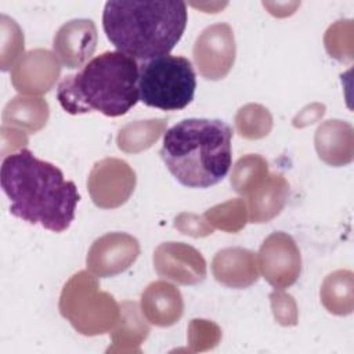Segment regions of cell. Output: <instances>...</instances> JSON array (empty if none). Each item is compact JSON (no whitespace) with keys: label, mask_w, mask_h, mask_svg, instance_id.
Segmentation results:
<instances>
[{"label":"cell","mask_w":354,"mask_h":354,"mask_svg":"<svg viewBox=\"0 0 354 354\" xmlns=\"http://www.w3.org/2000/svg\"><path fill=\"white\" fill-rule=\"evenodd\" d=\"M0 183L10 199V213L53 232L69 228L80 199L73 181L55 165L24 148L3 159Z\"/></svg>","instance_id":"1"},{"label":"cell","mask_w":354,"mask_h":354,"mask_svg":"<svg viewBox=\"0 0 354 354\" xmlns=\"http://www.w3.org/2000/svg\"><path fill=\"white\" fill-rule=\"evenodd\" d=\"M187 4L177 0L106 1L102 28L108 40L131 58L149 61L167 55L187 26Z\"/></svg>","instance_id":"2"},{"label":"cell","mask_w":354,"mask_h":354,"mask_svg":"<svg viewBox=\"0 0 354 354\" xmlns=\"http://www.w3.org/2000/svg\"><path fill=\"white\" fill-rule=\"evenodd\" d=\"M231 138L232 129L225 122L189 118L165 133L159 155L184 187L209 188L230 171Z\"/></svg>","instance_id":"3"},{"label":"cell","mask_w":354,"mask_h":354,"mask_svg":"<svg viewBox=\"0 0 354 354\" xmlns=\"http://www.w3.org/2000/svg\"><path fill=\"white\" fill-rule=\"evenodd\" d=\"M140 65L120 51L91 58L77 73L65 76L57 100L71 115L97 111L109 118L126 115L138 101Z\"/></svg>","instance_id":"4"},{"label":"cell","mask_w":354,"mask_h":354,"mask_svg":"<svg viewBox=\"0 0 354 354\" xmlns=\"http://www.w3.org/2000/svg\"><path fill=\"white\" fill-rule=\"evenodd\" d=\"M58 308L73 329L84 336L111 332L120 318V304L112 295L100 289L90 271H79L64 285Z\"/></svg>","instance_id":"5"},{"label":"cell","mask_w":354,"mask_h":354,"mask_svg":"<svg viewBox=\"0 0 354 354\" xmlns=\"http://www.w3.org/2000/svg\"><path fill=\"white\" fill-rule=\"evenodd\" d=\"M196 76L185 57L162 55L140 66V101L162 111H178L194 100Z\"/></svg>","instance_id":"6"},{"label":"cell","mask_w":354,"mask_h":354,"mask_svg":"<svg viewBox=\"0 0 354 354\" xmlns=\"http://www.w3.org/2000/svg\"><path fill=\"white\" fill-rule=\"evenodd\" d=\"M136 183V171L126 160L105 158L94 163L87 178V189L97 207L116 209L129 201Z\"/></svg>","instance_id":"7"},{"label":"cell","mask_w":354,"mask_h":354,"mask_svg":"<svg viewBox=\"0 0 354 354\" xmlns=\"http://www.w3.org/2000/svg\"><path fill=\"white\" fill-rule=\"evenodd\" d=\"M264 279L275 289L292 286L301 272V256L295 239L282 231L268 235L256 256Z\"/></svg>","instance_id":"8"},{"label":"cell","mask_w":354,"mask_h":354,"mask_svg":"<svg viewBox=\"0 0 354 354\" xmlns=\"http://www.w3.org/2000/svg\"><path fill=\"white\" fill-rule=\"evenodd\" d=\"M192 55L205 79L220 80L225 77L234 66L236 55L232 28L225 22L205 28L195 40Z\"/></svg>","instance_id":"9"},{"label":"cell","mask_w":354,"mask_h":354,"mask_svg":"<svg viewBox=\"0 0 354 354\" xmlns=\"http://www.w3.org/2000/svg\"><path fill=\"white\" fill-rule=\"evenodd\" d=\"M140 254L138 241L126 232H108L88 249L87 270L100 278L115 277L129 270Z\"/></svg>","instance_id":"10"},{"label":"cell","mask_w":354,"mask_h":354,"mask_svg":"<svg viewBox=\"0 0 354 354\" xmlns=\"http://www.w3.org/2000/svg\"><path fill=\"white\" fill-rule=\"evenodd\" d=\"M153 268L165 279L178 285H198L207 274L206 260L184 242H163L153 252Z\"/></svg>","instance_id":"11"},{"label":"cell","mask_w":354,"mask_h":354,"mask_svg":"<svg viewBox=\"0 0 354 354\" xmlns=\"http://www.w3.org/2000/svg\"><path fill=\"white\" fill-rule=\"evenodd\" d=\"M61 73V62L54 53L46 48H35L24 54L11 68L14 88L25 95H41L48 93Z\"/></svg>","instance_id":"12"},{"label":"cell","mask_w":354,"mask_h":354,"mask_svg":"<svg viewBox=\"0 0 354 354\" xmlns=\"http://www.w3.org/2000/svg\"><path fill=\"white\" fill-rule=\"evenodd\" d=\"M97 40V28L91 19H71L54 35V54L64 66L69 69L82 68L94 54Z\"/></svg>","instance_id":"13"},{"label":"cell","mask_w":354,"mask_h":354,"mask_svg":"<svg viewBox=\"0 0 354 354\" xmlns=\"http://www.w3.org/2000/svg\"><path fill=\"white\" fill-rule=\"evenodd\" d=\"M212 272L217 282L234 289L252 286L260 275L254 253L239 246L218 250L212 261Z\"/></svg>","instance_id":"14"},{"label":"cell","mask_w":354,"mask_h":354,"mask_svg":"<svg viewBox=\"0 0 354 354\" xmlns=\"http://www.w3.org/2000/svg\"><path fill=\"white\" fill-rule=\"evenodd\" d=\"M140 308L149 324L167 328L177 324L183 317L184 300L173 283L153 281L144 289Z\"/></svg>","instance_id":"15"},{"label":"cell","mask_w":354,"mask_h":354,"mask_svg":"<svg viewBox=\"0 0 354 354\" xmlns=\"http://www.w3.org/2000/svg\"><path fill=\"white\" fill-rule=\"evenodd\" d=\"M318 158L329 166H346L354 158V130L344 120L330 119L318 126L314 136Z\"/></svg>","instance_id":"16"},{"label":"cell","mask_w":354,"mask_h":354,"mask_svg":"<svg viewBox=\"0 0 354 354\" xmlns=\"http://www.w3.org/2000/svg\"><path fill=\"white\" fill-rule=\"evenodd\" d=\"M289 183L282 174H268L266 181L248 195V216L250 223H267L277 217L286 205Z\"/></svg>","instance_id":"17"},{"label":"cell","mask_w":354,"mask_h":354,"mask_svg":"<svg viewBox=\"0 0 354 354\" xmlns=\"http://www.w3.org/2000/svg\"><path fill=\"white\" fill-rule=\"evenodd\" d=\"M149 326L136 301L120 304V318L111 330L113 346L106 351H140L138 346L147 339Z\"/></svg>","instance_id":"18"},{"label":"cell","mask_w":354,"mask_h":354,"mask_svg":"<svg viewBox=\"0 0 354 354\" xmlns=\"http://www.w3.org/2000/svg\"><path fill=\"white\" fill-rule=\"evenodd\" d=\"M50 116L48 104L40 97L17 95L7 102L3 109V124L36 133L41 130Z\"/></svg>","instance_id":"19"},{"label":"cell","mask_w":354,"mask_h":354,"mask_svg":"<svg viewBox=\"0 0 354 354\" xmlns=\"http://www.w3.org/2000/svg\"><path fill=\"white\" fill-rule=\"evenodd\" d=\"M322 306L335 315H348L354 308V281L350 270L329 274L319 290Z\"/></svg>","instance_id":"20"},{"label":"cell","mask_w":354,"mask_h":354,"mask_svg":"<svg viewBox=\"0 0 354 354\" xmlns=\"http://www.w3.org/2000/svg\"><path fill=\"white\" fill-rule=\"evenodd\" d=\"M165 119L136 120L123 126L116 137L118 148L127 153H138L151 148L165 133Z\"/></svg>","instance_id":"21"},{"label":"cell","mask_w":354,"mask_h":354,"mask_svg":"<svg viewBox=\"0 0 354 354\" xmlns=\"http://www.w3.org/2000/svg\"><path fill=\"white\" fill-rule=\"evenodd\" d=\"M268 174L267 160L257 153H248L232 167L231 185L235 192L248 196L266 181Z\"/></svg>","instance_id":"22"},{"label":"cell","mask_w":354,"mask_h":354,"mask_svg":"<svg viewBox=\"0 0 354 354\" xmlns=\"http://www.w3.org/2000/svg\"><path fill=\"white\" fill-rule=\"evenodd\" d=\"M235 129L246 140H260L270 134L272 129V116L270 111L260 104H246L235 115Z\"/></svg>","instance_id":"23"},{"label":"cell","mask_w":354,"mask_h":354,"mask_svg":"<svg viewBox=\"0 0 354 354\" xmlns=\"http://www.w3.org/2000/svg\"><path fill=\"white\" fill-rule=\"evenodd\" d=\"M213 228L225 232H239L248 223V206L241 198L228 199L207 209L203 214Z\"/></svg>","instance_id":"24"},{"label":"cell","mask_w":354,"mask_h":354,"mask_svg":"<svg viewBox=\"0 0 354 354\" xmlns=\"http://www.w3.org/2000/svg\"><path fill=\"white\" fill-rule=\"evenodd\" d=\"M0 35H1V44H0V62L1 71L6 72L15 65L24 54V33L19 25L10 17L1 14L0 15Z\"/></svg>","instance_id":"25"},{"label":"cell","mask_w":354,"mask_h":354,"mask_svg":"<svg viewBox=\"0 0 354 354\" xmlns=\"http://www.w3.org/2000/svg\"><path fill=\"white\" fill-rule=\"evenodd\" d=\"M328 54L339 61L353 59V21L340 19L330 25L324 37Z\"/></svg>","instance_id":"26"},{"label":"cell","mask_w":354,"mask_h":354,"mask_svg":"<svg viewBox=\"0 0 354 354\" xmlns=\"http://www.w3.org/2000/svg\"><path fill=\"white\" fill-rule=\"evenodd\" d=\"M221 337L220 328L207 319H192L188 326V342L192 351L209 350L217 346Z\"/></svg>","instance_id":"27"},{"label":"cell","mask_w":354,"mask_h":354,"mask_svg":"<svg viewBox=\"0 0 354 354\" xmlns=\"http://www.w3.org/2000/svg\"><path fill=\"white\" fill-rule=\"evenodd\" d=\"M270 301L274 318L283 326H292L297 324V306L295 299L283 292V289H275L270 293Z\"/></svg>","instance_id":"28"},{"label":"cell","mask_w":354,"mask_h":354,"mask_svg":"<svg viewBox=\"0 0 354 354\" xmlns=\"http://www.w3.org/2000/svg\"><path fill=\"white\" fill-rule=\"evenodd\" d=\"M174 228L181 234L192 236V238H203L212 235L214 228L206 220L205 216H199L195 213L183 212L174 218Z\"/></svg>","instance_id":"29"},{"label":"cell","mask_w":354,"mask_h":354,"mask_svg":"<svg viewBox=\"0 0 354 354\" xmlns=\"http://www.w3.org/2000/svg\"><path fill=\"white\" fill-rule=\"evenodd\" d=\"M28 144V137L25 131L11 127V126H1V152L6 155L7 151H11L14 153L15 151L24 149V147ZM10 153V155H11Z\"/></svg>","instance_id":"30"},{"label":"cell","mask_w":354,"mask_h":354,"mask_svg":"<svg viewBox=\"0 0 354 354\" xmlns=\"http://www.w3.org/2000/svg\"><path fill=\"white\" fill-rule=\"evenodd\" d=\"M325 113V105L322 104H311L307 105L306 108H303L293 119V126L295 127H306L308 124L315 123L318 119H321Z\"/></svg>","instance_id":"31"}]
</instances>
